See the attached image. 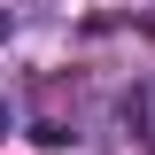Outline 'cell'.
<instances>
[{"label":"cell","instance_id":"6da1fadb","mask_svg":"<svg viewBox=\"0 0 155 155\" xmlns=\"http://www.w3.org/2000/svg\"><path fill=\"white\" fill-rule=\"evenodd\" d=\"M116 116H124V132H132L140 147H155V70L132 78V93H124V109H116Z\"/></svg>","mask_w":155,"mask_h":155}]
</instances>
